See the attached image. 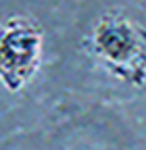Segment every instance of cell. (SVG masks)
I'll use <instances>...</instances> for the list:
<instances>
[{
  "label": "cell",
  "mask_w": 146,
  "mask_h": 150,
  "mask_svg": "<svg viewBox=\"0 0 146 150\" xmlns=\"http://www.w3.org/2000/svg\"><path fill=\"white\" fill-rule=\"evenodd\" d=\"M88 48L115 79L134 88L146 86V25L117 11L106 13L90 33Z\"/></svg>",
  "instance_id": "obj_1"
},
{
  "label": "cell",
  "mask_w": 146,
  "mask_h": 150,
  "mask_svg": "<svg viewBox=\"0 0 146 150\" xmlns=\"http://www.w3.org/2000/svg\"><path fill=\"white\" fill-rule=\"evenodd\" d=\"M44 31L27 17H11L0 33V79L9 92L23 90L42 63Z\"/></svg>",
  "instance_id": "obj_2"
},
{
  "label": "cell",
  "mask_w": 146,
  "mask_h": 150,
  "mask_svg": "<svg viewBox=\"0 0 146 150\" xmlns=\"http://www.w3.org/2000/svg\"><path fill=\"white\" fill-rule=\"evenodd\" d=\"M142 2H146V0H142Z\"/></svg>",
  "instance_id": "obj_3"
}]
</instances>
